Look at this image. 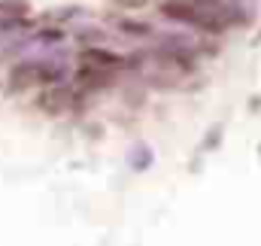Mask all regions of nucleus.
<instances>
[{"label": "nucleus", "instance_id": "obj_7", "mask_svg": "<svg viewBox=\"0 0 261 246\" xmlns=\"http://www.w3.org/2000/svg\"><path fill=\"white\" fill-rule=\"evenodd\" d=\"M128 161H130V167H134V170H146V167L152 164V152H149V146H143V143H137V146L130 149Z\"/></svg>", "mask_w": 261, "mask_h": 246}, {"label": "nucleus", "instance_id": "obj_3", "mask_svg": "<svg viewBox=\"0 0 261 246\" xmlns=\"http://www.w3.org/2000/svg\"><path fill=\"white\" fill-rule=\"evenodd\" d=\"M34 82H43V61H18L9 67L6 91L9 94H21L24 88H34Z\"/></svg>", "mask_w": 261, "mask_h": 246}, {"label": "nucleus", "instance_id": "obj_2", "mask_svg": "<svg viewBox=\"0 0 261 246\" xmlns=\"http://www.w3.org/2000/svg\"><path fill=\"white\" fill-rule=\"evenodd\" d=\"M73 104H76V91L67 85L64 79L46 82V88L37 94V107H40L46 116H61V113H67Z\"/></svg>", "mask_w": 261, "mask_h": 246}, {"label": "nucleus", "instance_id": "obj_1", "mask_svg": "<svg viewBox=\"0 0 261 246\" xmlns=\"http://www.w3.org/2000/svg\"><path fill=\"white\" fill-rule=\"evenodd\" d=\"M161 15L170 18V21H179V24H192V28H200L206 34H222L228 24L222 18H213L206 12H200L192 0H164L161 3Z\"/></svg>", "mask_w": 261, "mask_h": 246}, {"label": "nucleus", "instance_id": "obj_5", "mask_svg": "<svg viewBox=\"0 0 261 246\" xmlns=\"http://www.w3.org/2000/svg\"><path fill=\"white\" fill-rule=\"evenodd\" d=\"M113 82V70L107 67H94V64H82L79 73H76V85L79 88H91V91H100Z\"/></svg>", "mask_w": 261, "mask_h": 246}, {"label": "nucleus", "instance_id": "obj_8", "mask_svg": "<svg viewBox=\"0 0 261 246\" xmlns=\"http://www.w3.org/2000/svg\"><path fill=\"white\" fill-rule=\"evenodd\" d=\"M64 40V31L61 28H43V31H37V37H34V43H43V46H55V43H61Z\"/></svg>", "mask_w": 261, "mask_h": 246}, {"label": "nucleus", "instance_id": "obj_6", "mask_svg": "<svg viewBox=\"0 0 261 246\" xmlns=\"http://www.w3.org/2000/svg\"><path fill=\"white\" fill-rule=\"evenodd\" d=\"M119 31L125 37H134V40H146L152 37V28L146 21H137V18H119Z\"/></svg>", "mask_w": 261, "mask_h": 246}, {"label": "nucleus", "instance_id": "obj_4", "mask_svg": "<svg viewBox=\"0 0 261 246\" xmlns=\"http://www.w3.org/2000/svg\"><path fill=\"white\" fill-rule=\"evenodd\" d=\"M79 61L94 64V67H107V70H128V58H122V55H116V52H110V49H100V46L82 49Z\"/></svg>", "mask_w": 261, "mask_h": 246}, {"label": "nucleus", "instance_id": "obj_9", "mask_svg": "<svg viewBox=\"0 0 261 246\" xmlns=\"http://www.w3.org/2000/svg\"><path fill=\"white\" fill-rule=\"evenodd\" d=\"M0 9H3V12H9V15H12V12H21V15L28 12V6H24V3H9V0H6V3H0Z\"/></svg>", "mask_w": 261, "mask_h": 246}]
</instances>
